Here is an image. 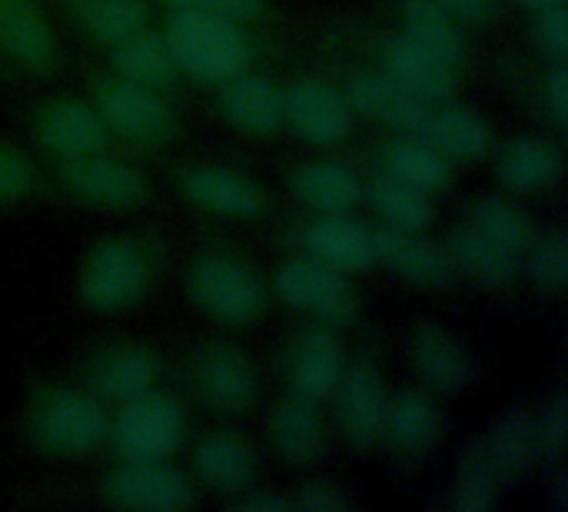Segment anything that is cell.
I'll use <instances>...</instances> for the list:
<instances>
[{
	"mask_svg": "<svg viewBox=\"0 0 568 512\" xmlns=\"http://www.w3.org/2000/svg\"><path fill=\"white\" fill-rule=\"evenodd\" d=\"M30 137L53 160L57 157H80V153L106 150L110 140H113L106 133L100 113L93 110V103L80 100V97H67V93H53V97L33 103V110H30Z\"/></svg>",
	"mask_w": 568,
	"mask_h": 512,
	"instance_id": "cell-15",
	"label": "cell"
},
{
	"mask_svg": "<svg viewBox=\"0 0 568 512\" xmlns=\"http://www.w3.org/2000/svg\"><path fill=\"white\" fill-rule=\"evenodd\" d=\"M186 297L213 323L250 330L270 313L273 290L246 257L233 250H200L186 267Z\"/></svg>",
	"mask_w": 568,
	"mask_h": 512,
	"instance_id": "cell-3",
	"label": "cell"
},
{
	"mask_svg": "<svg viewBox=\"0 0 568 512\" xmlns=\"http://www.w3.org/2000/svg\"><path fill=\"white\" fill-rule=\"evenodd\" d=\"M516 3H523L529 10H539V7H552V3H566V0H516Z\"/></svg>",
	"mask_w": 568,
	"mask_h": 512,
	"instance_id": "cell-48",
	"label": "cell"
},
{
	"mask_svg": "<svg viewBox=\"0 0 568 512\" xmlns=\"http://www.w3.org/2000/svg\"><path fill=\"white\" fill-rule=\"evenodd\" d=\"M163 363L153 347L136 340H113L90 353L83 363V390H90L106 406H123L150 390H156Z\"/></svg>",
	"mask_w": 568,
	"mask_h": 512,
	"instance_id": "cell-13",
	"label": "cell"
},
{
	"mask_svg": "<svg viewBox=\"0 0 568 512\" xmlns=\"http://www.w3.org/2000/svg\"><path fill=\"white\" fill-rule=\"evenodd\" d=\"M70 20L97 43L113 47L123 37L150 27L146 0H67Z\"/></svg>",
	"mask_w": 568,
	"mask_h": 512,
	"instance_id": "cell-36",
	"label": "cell"
},
{
	"mask_svg": "<svg viewBox=\"0 0 568 512\" xmlns=\"http://www.w3.org/2000/svg\"><path fill=\"white\" fill-rule=\"evenodd\" d=\"M266 436L273 453L293 466L310 470L316 466L329 450V423L323 416V403L306 400L293 390H286L266 416Z\"/></svg>",
	"mask_w": 568,
	"mask_h": 512,
	"instance_id": "cell-20",
	"label": "cell"
},
{
	"mask_svg": "<svg viewBox=\"0 0 568 512\" xmlns=\"http://www.w3.org/2000/svg\"><path fill=\"white\" fill-rule=\"evenodd\" d=\"M166 10H196V13H213V17H226L233 23H260L266 20L270 7L266 0H156Z\"/></svg>",
	"mask_w": 568,
	"mask_h": 512,
	"instance_id": "cell-43",
	"label": "cell"
},
{
	"mask_svg": "<svg viewBox=\"0 0 568 512\" xmlns=\"http://www.w3.org/2000/svg\"><path fill=\"white\" fill-rule=\"evenodd\" d=\"M443 243L449 250L456 277L476 283L479 290H509L523 277V260L503 250L499 243H493L469 220L453 227V233Z\"/></svg>",
	"mask_w": 568,
	"mask_h": 512,
	"instance_id": "cell-29",
	"label": "cell"
},
{
	"mask_svg": "<svg viewBox=\"0 0 568 512\" xmlns=\"http://www.w3.org/2000/svg\"><path fill=\"white\" fill-rule=\"evenodd\" d=\"M27 443L53 460H77L106 446L110 406L83 386L33 383L23 403Z\"/></svg>",
	"mask_w": 568,
	"mask_h": 512,
	"instance_id": "cell-2",
	"label": "cell"
},
{
	"mask_svg": "<svg viewBox=\"0 0 568 512\" xmlns=\"http://www.w3.org/2000/svg\"><path fill=\"white\" fill-rule=\"evenodd\" d=\"M346 343L339 337L336 327L326 323H303L286 350H283V373H286V390L316 400V403H329L343 370H346Z\"/></svg>",
	"mask_w": 568,
	"mask_h": 512,
	"instance_id": "cell-14",
	"label": "cell"
},
{
	"mask_svg": "<svg viewBox=\"0 0 568 512\" xmlns=\"http://www.w3.org/2000/svg\"><path fill=\"white\" fill-rule=\"evenodd\" d=\"M183 380L190 396L216 416H246L260 396L253 360L226 340H206L193 347L183 367Z\"/></svg>",
	"mask_w": 568,
	"mask_h": 512,
	"instance_id": "cell-7",
	"label": "cell"
},
{
	"mask_svg": "<svg viewBox=\"0 0 568 512\" xmlns=\"http://www.w3.org/2000/svg\"><path fill=\"white\" fill-rule=\"evenodd\" d=\"M532 43L552 63L568 57V13L566 3L532 10Z\"/></svg>",
	"mask_w": 568,
	"mask_h": 512,
	"instance_id": "cell-42",
	"label": "cell"
},
{
	"mask_svg": "<svg viewBox=\"0 0 568 512\" xmlns=\"http://www.w3.org/2000/svg\"><path fill=\"white\" fill-rule=\"evenodd\" d=\"M379 70H386L423 103L453 100L463 83V70L456 63H449L426 43L413 40L406 30H396L379 43Z\"/></svg>",
	"mask_w": 568,
	"mask_h": 512,
	"instance_id": "cell-18",
	"label": "cell"
},
{
	"mask_svg": "<svg viewBox=\"0 0 568 512\" xmlns=\"http://www.w3.org/2000/svg\"><path fill=\"white\" fill-rule=\"evenodd\" d=\"M562 170H566L562 147L542 133L513 137L496 150V180L516 197L552 190L562 180Z\"/></svg>",
	"mask_w": 568,
	"mask_h": 512,
	"instance_id": "cell-28",
	"label": "cell"
},
{
	"mask_svg": "<svg viewBox=\"0 0 568 512\" xmlns=\"http://www.w3.org/2000/svg\"><path fill=\"white\" fill-rule=\"evenodd\" d=\"M379 170L429 197L446 193L453 183V163L416 133H399L396 140H389L379 150Z\"/></svg>",
	"mask_w": 568,
	"mask_h": 512,
	"instance_id": "cell-32",
	"label": "cell"
},
{
	"mask_svg": "<svg viewBox=\"0 0 568 512\" xmlns=\"http://www.w3.org/2000/svg\"><path fill=\"white\" fill-rule=\"evenodd\" d=\"M409 363L433 396H456L473 380L469 350L439 323H419L409 337Z\"/></svg>",
	"mask_w": 568,
	"mask_h": 512,
	"instance_id": "cell-27",
	"label": "cell"
},
{
	"mask_svg": "<svg viewBox=\"0 0 568 512\" xmlns=\"http://www.w3.org/2000/svg\"><path fill=\"white\" fill-rule=\"evenodd\" d=\"M443 430L446 416L429 390H399L386 403L379 446H386L403 463H419L436 450Z\"/></svg>",
	"mask_w": 568,
	"mask_h": 512,
	"instance_id": "cell-22",
	"label": "cell"
},
{
	"mask_svg": "<svg viewBox=\"0 0 568 512\" xmlns=\"http://www.w3.org/2000/svg\"><path fill=\"white\" fill-rule=\"evenodd\" d=\"M293 496V510L296 512H346L353 510L349 496L336 486V483H326V480H313V483H303Z\"/></svg>",
	"mask_w": 568,
	"mask_h": 512,
	"instance_id": "cell-45",
	"label": "cell"
},
{
	"mask_svg": "<svg viewBox=\"0 0 568 512\" xmlns=\"http://www.w3.org/2000/svg\"><path fill=\"white\" fill-rule=\"evenodd\" d=\"M216 110L246 137H273L283 130V87L246 67L216 83Z\"/></svg>",
	"mask_w": 568,
	"mask_h": 512,
	"instance_id": "cell-24",
	"label": "cell"
},
{
	"mask_svg": "<svg viewBox=\"0 0 568 512\" xmlns=\"http://www.w3.org/2000/svg\"><path fill=\"white\" fill-rule=\"evenodd\" d=\"M0 50L37 80H53L63 67L57 30L33 0H0Z\"/></svg>",
	"mask_w": 568,
	"mask_h": 512,
	"instance_id": "cell-17",
	"label": "cell"
},
{
	"mask_svg": "<svg viewBox=\"0 0 568 512\" xmlns=\"http://www.w3.org/2000/svg\"><path fill=\"white\" fill-rule=\"evenodd\" d=\"M566 440H568V400L556 396L542 416L536 420V446H539V463L546 466H562L566 456Z\"/></svg>",
	"mask_w": 568,
	"mask_h": 512,
	"instance_id": "cell-41",
	"label": "cell"
},
{
	"mask_svg": "<svg viewBox=\"0 0 568 512\" xmlns=\"http://www.w3.org/2000/svg\"><path fill=\"white\" fill-rule=\"evenodd\" d=\"M40 187V173L30 157L0 143V207L30 200Z\"/></svg>",
	"mask_w": 568,
	"mask_h": 512,
	"instance_id": "cell-40",
	"label": "cell"
},
{
	"mask_svg": "<svg viewBox=\"0 0 568 512\" xmlns=\"http://www.w3.org/2000/svg\"><path fill=\"white\" fill-rule=\"evenodd\" d=\"M353 107L356 117H366L379 127H389L396 133H416L423 123L429 103L413 97L403 83H396L386 70L369 67V70H353L343 87H339Z\"/></svg>",
	"mask_w": 568,
	"mask_h": 512,
	"instance_id": "cell-25",
	"label": "cell"
},
{
	"mask_svg": "<svg viewBox=\"0 0 568 512\" xmlns=\"http://www.w3.org/2000/svg\"><path fill=\"white\" fill-rule=\"evenodd\" d=\"M53 173L73 203L103 210V213H133L146 207L153 197L150 180L133 163L106 150H93L80 157H57Z\"/></svg>",
	"mask_w": 568,
	"mask_h": 512,
	"instance_id": "cell-8",
	"label": "cell"
},
{
	"mask_svg": "<svg viewBox=\"0 0 568 512\" xmlns=\"http://www.w3.org/2000/svg\"><path fill=\"white\" fill-rule=\"evenodd\" d=\"M503 486L506 483L499 480V473L486 460V450H483V440H479L459 460L456 483H453V493H449V506L456 512H489L499 503Z\"/></svg>",
	"mask_w": 568,
	"mask_h": 512,
	"instance_id": "cell-38",
	"label": "cell"
},
{
	"mask_svg": "<svg viewBox=\"0 0 568 512\" xmlns=\"http://www.w3.org/2000/svg\"><path fill=\"white\" fill-rule=\"evenodd\" d=\"M163 247L153 237L113 233L90 243L77 270V300L93 313H123L146 300L160 277Z\"/></svg>",
	"mask_w": 568,
	"mask_h": 512,
	"instance_id": "cell-1",
	"label": "cell"
},
{
	"mask_svg": "<svg viewBox=\"0 0 568 512\" xmlns=\"http://www.w3.org/2000/svg\"><path fill=\"white\" fill-rule=\"evenodd\" d=\"M176 190L196 210L230 220H256L270 210V190L260 180L216 163L183 167L176 173Z\"/></svg>",
	"mask_w": 568,
	"mask_h": 512,
	"instance_id": "cell-16",
	"label": "cell"
},
{
	"mask_svg": "<svg viewBox=\"0 0 568 512\" xmlns=\"http://www.w3.org/2000/svg\"><path fill=\"white\" fill-rule=\"evenodd\" d=\"M416 137L426 140L436 153H443L453 167L486 160L496 147V130L489 127V120L469 103H459L456 97L429 103L423 123L416 127Z\"/></svg>",
	"mask_w": 568,
	"mask_h": 512,
	"instance_id": "cell-23",
	"label": "cell"
},
{
	"mask_svg": "<svg viewBox=\"0 0 568 512\" xmlns=\"http://www.w3.org/2000/svg\"><path fill=\"white\" fill-rule=\"evenodd\" d=\"M190 466L203 490L223 500H236L240 493L256 486L260 456H256V446L240 430H210L193 446Z\"/></svg>",
	"mask_w": 568,
	"mask_h": 512,
	"instance_id": "cell-21",
	"label": "cell"
},
{
	"mask_svg": "<svg viewBox=\"0 0 568 512\" xmlns=\"http://www.w3.org/2000/svg\"><path fill=\"white\" fill-rule=\"evenodd\" d=\"M523 263L542 297H562L568 287V237L562 230L536 233Z\"/></svg>",
	"mask_w": 568,
	"mask_h": 512,
	"instance_id": "cell-39",
	"label": "cell"
},
{
	"mask_svg": "<svg viewBox=\"0 0 568 512\" xmlns=\"http://www.w3.org/2000/svg\"><path fill=\"white\" fill-rule=\"evenodd\" d=\"M373 250H376V263L409 287L446 290L456 280L446 243L426 237V230H389L376 223Z\"/></svg>",
	"mask_w": 568,
	"mask_h": 512,
	"instance_id": "cell-19",
	"label": "cell"
},
{
	"mask_svg": "<svg viewBox=\"0 0 568 512\" xmlns=\"http://www.w3.org/2000/svg\"><path fill=\"white\" fill-rule=\"evenodd\" d=\"M469 223H473L479 233H486L493 243H499L503 250L516 253L519 260L526 257V250L532 247V240H536V233H539L536 223H532V217H529L516 200L499 197V193L476 200L473 210H469Z\"/></svg>",
	"mask_w": 568,
	"mask_h": 512,
	"instance_id": "cell-37",
	"label": "cell"
},
{
	"mask_svg": "<svg viewBox=\"0 0 568 512\" xmlns=\"http://www.w3.org/2000/svg\"><path fill=\"white\" fill-rule=\"evenodd\" d=\"M303 253L353 277L366 273L376 267V250H373V227L359 223L353 213H316L303 227Z\"/></svg>",
	"mask_w": 568,
	"mask_h": 512,
	"instance_id": "cell-26",
	"label": "cell"
},
{
	"mask_svg": "<svg viewBox=\"0 0 568 512\" xmlns=\"http://www.w3.org/2000/svg\"><path fill=\"white\" fill-rule=\"evenodd\" d=\"M273 290L290 310H296L316 323L336 327V330L353 327L359 320V310H363L353 280L346 273L306 257V253L290 257L276 270Z\"/></svg>",
	"mask_w": 568,
	"mask_h": 512,
	"instance_id": "cell-9",
	"label": "cell"
},
{
	"mask_svg": "<svg viewBox=\"0 0 568 512\" xmlns=\"http://www.w3.org/2000/svg\"><path fill=\"white\" fill-rule=\"evenodd\" d=\"M443 3L463 27H483L499 13V0H436Z\"/></svg>",
	"mask_w": 568,
	"mask_h": 512,
	"instance_id": "cell-47",
	"label": "cell"
},
{
	"mask_svg": "<svg viewBox=\"0 0 568 512\" xmlns=\"http://www.w3.org/2000/svg\"><path fill=\"white\" fill-rule=\"evenodd\" d=\"M230 506L240 512H296L293 510V496L290 493H276V490H246L236 500H230Z\"/></svg>",
	"mask_w": 568,
	"mask_h": 512,
	"instance_id": "cell-46",
	"label": "cell"
},
{
	"mask_svg": "<svg viewBox=\"0 0 568 512\" xmlns=\"http://www.w3.org/2000/svg\"><path fill=\"white\" fill-rule=\"evenodd\" d=\"M486 460L493 463V470L499 473L503 483L523 480L536 463H539V446H536V416H529L526 410H513L506 413L493 433L483 440Z\"/></svg>",
	"mask_w": 568,
	"mask_h": 512,
	"instance_id": "cell-35",
	"label": "cell"
},
{
	"mask_svg": "<svg viewBox=\"0 0 568 512\" xmlns=\"http://www.w3.org/2000/svg\"><path fill=\"white\" fill-rule=\"evenodd\" d=\"M356 113L339 87L300 77L283 87V127L310 147H336L353 133Z\"/></svg>",
	"mask_w": 568,
	"mask_h": 512,
	"instance_id": "cell-12",
	"label": "cell"
},
{
	"mask_svg": "<svg viewBox=\"0 0 568 512\" xmlns=\"http://www.w3.org/2000/svg\"><path fill=\"white\" fill-rule=\"evenodd\" d=\"M542 107L549 123L566 133L568 127V67L566 60H552L542 77Z\"/></svg>",
	"mask_w": 568,
	"mask_h": 512,
	"instance_id": "cell-44",
	"label": "cell"
},
{
	"mask_svg": "<svg viewBox=\"0 0 568 512\" xmlns=\"http://www.w3.org/2000/svg\"><path fill=\"white\" fill-rule=\"evenodd\" d=\"M190 433L186 410L176 396L150 390L110 416L106 446L113 460H173Z\"/></svg>",
	"mask_w": 568,
	"mask_h": 512,
	"instance_id": "cell-6",
	"label": "cell"
},
{
	"mask_svg": "<svg viewBox=\"0 0 568 512\" xmlns=\"http://www.w3.org/2000/svg\"><path fill=\"white\" fill-rule=\"evenodd\" d=\"M106 57H110V70L116 77L153 87L160 93H170L180 83V70L173 63V53H170L163 33L153 27H143V30L123 37L120 43L106 47Z\"/></svg>",
	"mask_w": 568,
	"mask_h": 512,
	"instance_id": "cell-31",
	"label": "cell"
},
{
	"mask_svg": "<svg viewBox=\"0 0 568 512\" xmlns=\"http://www.w3.org/2000/svg\"><path fill=\"white\" fill-rule=\"evenodd\" d=\"M293 197L313 213H353L363 203V180L336 160L296 163L286 177Z\"/></svg>",
	"mask_w": 568,
	"mask_h": 512,
	"instance_id": "cell-30",
	"label": "cell"
},
{
	"mask_svg": "<svg viewBox=\"0 0 568 512\" xmlns=\"http://www.w3.org/2000/svg\"><path fill=\"white\" fill-rule=\"evenodd\" d=\"M87 87H90V103L113 140L133 143L140 150H163L183 130L170 97L153 87L116 77L113 70L93 73Z\"/></svg>",
	"mask_w": 568,
	"mask_h": 512,
	"instance_id": "cell-5",
	"label": "cell"
},
{
	"mask_svg": "<svg viewBox=\"0 0 568 512\" xmlns=\"http://www.w3.org/2000/svg\"><path fill=\"white\" fill-rule=\"evenodd\" d=\"M399 17H403V30L413 40L426 43L429 50H436L449 63L466 70V60H469L466 27L443 3H436V0H403Z\"/></svg>",
	"mask_w": 568,
	"mask_h": 512,
	"instance_id": "cell-34",
	"label": "cell"
},
{
	"mask_svg": "<svg viewBox=\"0 0 568 512\" xmlns=\"http://www.w3.org/2000/svg\"><path fill=\"white\" fill-rule=\"evenodd\" d=\"M363 200L376 213L379 227H389V230H429L436 220V207H433L429 193H423L383 170H376L363 183Z\"/></svg>",
	"mask_w": 568,
	"mask_h": 512,
	"instance_id": "cell-33",
	"label": "cell"
},
{
	"mask_svg": "<svg viewBox=\"0 0 568 512\" xmlns=\"http://www.w3.org/2000/svg\"><path fill=\"white\" fill-rule=\"evenodd\" d=\"M110 510L183 512L196 503L193 480L170 460H116L100 480Z\"/></svg>",
	"mask_w": 568,
	"mask_h": 512,
	"instance_id": "cell-10",
	"label": "cell"
},
{
	"mask_svg": "<svg viewBox=\"0 0 568 512\" xmlns=\"http://www.w3.org/2000/svg\"><path fill=\"white\" fill-rule=\"evenodd\" d=\"M333 420L336 433L353 453H373L383 436L386 420V383L373 357H359L356 363H346L336 390H333Z\"/></svg>",
	"mask_w": 568,
	"mask_h": 512,
	"instance_id": "cell-11",
	"label": "cell"
},
{
	"mask_svg": "<svg viewBox=\"0 0 568 512\" xmlns=\"http://www.w3.org/2000/svg\"><path fill=\"white\" fill-rule=\"evenodd\" d=\"M163 40L180 73L200 83H220L250 67L253 47L243 23L196 10H166Z\"/></svg>",
	"mask_w": 568,
	"mask_h": 512,
	"instance_id": "cell-4",
	"label": "cell"
}]
</instances>
